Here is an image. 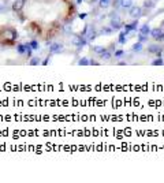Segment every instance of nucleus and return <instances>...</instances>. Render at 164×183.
Here are the masks:
<instances>
[{"instance_id":"12","label":"nucleus","mask_w":164,"mask_h":183,"mask_svg":"<svg viewBox=\"0 0 164 183\" xmlns=\"http://www.w3.org/2000/svg\"><path fill=\"white\" fill-rule=\"evenodd\" d=\"M111 1L112 0H98V6L100 8H108L111 6Z\"/></svg>"},{"instance_id":"10","label":"nucleus","mask_w":164,"mask_h":183,"mask_svg":"<svg viewBox=\"0 0 164 183\" xmlns=\"http://www.w3.org/2000/svg\"><path fill=\"white\" fill-rule=\"evenodd\" d=\"M120 7H122V8H130V7H133V0H120Z\"/></svg>"},{"instance_id":"23","label":"nucleus","mask_w":164,"mask_h":183,"mask_svg":"<svg viewBox=\"0 0 164 183\" xmlns=\"http://www.w3.org/2000/svg\"><path fill=\"white\" fill-rule=\"evenodd\" d=\"M123 55H124V52L122 51V49H118V51H115V59H120Z\"/></svg>"},{"instance_id":"4","label":"nucleus","mask_w":164,"mask_h":183,"mask_svg":"<svg viewBox=\"0 0 164 183\" xmlns=\"http://www.w3.org/2000/svg\"><path fill=\"white\" fill-rule=\"evenodd\" d=\"M64 51V47L60 42H53V44L49 45V52L51 54H62Z\"/></svg>"},{"instance_id":"14","label":"nucleus","mask_w":164,"mask_h":183,"mask_svg":"<svg viewBox=\"0 0 164 183\" xmlns=\"http://www.w3.org/2000/svg\"><path fill=\"white\" fill-rule=\"evenodd\" d=\"M100 56H101L103 60H110V59L112 58V54L108 51V49H105L104 52H101V54H100Z\"/></svg>"},{"instance_id":"25","label":"nucleus","mask_w":164,"mask_h":183,"mask_svg":"<svg viewBox=\"0 0 164 183\" xmlns=\"http://www.w3.org/2000/svg\"><path fill=\"white\" fill-rule=\"evenodd\" d=\"M138 38H140V42H144V41H148V36H147V34H141V33H140V36H138Z\"/></svg>"},{"instance_id":"13","label":"nucleus","mask_w":164,"mask_h":183,"mask_svg":"<svg viewBox=\"0 0 164 183\" xmlns=\"http://www.w3.org/2000/svg\"><path fill=\"white\" fill-rule=\"evenodd\" d=\"M140 33H141V34H149V33H151V27H149V25H142L141 27H140Z\"/></svg>"},{"instance_id":"30","label":"nucleus","mask_w":164,"mask_h":183,"mask_svg":"<svg viewBox=\"0 0 164 183\" xmlns=\"http://www.w3.org/2000/svg\"><path fill=\"white\" fill-rule=\"evenodd\" d=\"M48 63H49V58H48V59H45L44 62H43V64H48Z\"/></svg>"},{"instance_id":"6","label":"nucleus","mask_w":164,"mask_h":183,"mask_svg":"<svg viewBox=\"0 0 164 183\" xmlns=\"http://www.w3.org/2000/svg\"><path fill=\"white\" fill-rule=\"evenodd\" d=\"M25 3H26V0H14L13 3V11L15 13H19L21 10L25 7Z\"/></svg>"},{"instance_id":"22","label":"nucleus","mask_w":164,"mask_h":183,"mask_svg":"<svg viewBox=\"0 0 164 183\" xmlns=\"http://www.w3.org/2000/svg\"><path fill=\"white\" fill-rule=\"evenodd\" d=\"M152 64H153V66H161V64H164V60L161 58H157L152 62Z\"/></svg>"},{"instance_id":"3","label":"nucleus","mask_w":164,"mask_h":183,"mask_svg":"<svg viewBox=\"0 0 164 183\" xmlns=\"http://www.w3.org/2000/svg\"><path fill=\"white\" fill-rule=\"evenodd\" d=\"M144 15L142 14V8L141 7H137V6H133V7H130V17L134 19H140Z\"/></svg>"},{"instance_id":"27","label":"nucleus","mask_w":164,"mask_h":183,"mask_svg":"<svg viewBox=\"0 0 164 183\" xmlns=\"http://www.w3.org/2000/svg\"><path fill=\"white\" fill-rule=\"evenodd\" d=\"M89 64H92V66H97L98 62L97 60H94V59H92V60H89Z\"/></svg>"},{"instance_id":"28","label":"nucleus","mask_w":164,"mask_h":183,"mask_svg":"<svg viewBox=\"0 0 164 183\" xmlns=\"http://www.w3.org/2000/svg\"><path fill=\"white\" fill-rule=\"evenodd\" d=\"M7 10V7H6L4 4H0V13H3V11H6Z\"/></svg>"},{"instance_id":"2","label":"nucleus","mask_w":164,"mask_h":183,"mask_svg":"<svg viewBox=\"0 0 164 183\" xmlns=\"http://www.w3.org/2000/svg\"><path fill=\"white\" fill-rule=\"evenodd\" d=\"M71 42H73V45H75L78 48H82V47H85V45L88 44V40L85 38V36H74Z\"/></svg>"},{"instance_id":"29","label":"nucleus","mask_w":164,"mask_h":183,"mask_svg":"<svg viewBox=\"0 0 164 183\" xmlns=\"http://www.w3.org/2000/svg\"><path fill=\"white\" fill-rule=\"evenodd\" d=\"M80 18H81V19H85V18H86V14H85V13L80 14Z\"/></svg>"},{"instance_id":"24","label":"nucleus","mask_w":164,"mask_h":183,"mask_svg":"<svg viewBox=\"0 0 164 183\" xmlns=\"http://www.w3.org/2000/svg\"><path fill=\"white\" fill-rule=\"evenodd\" d=\"M111 31H112V27H103L100 33H101V34H108V33H111Z\"/></svg>"},{"instance_id":"9","label":"nucleus","mask_w":164,"mask_h":183,"mask_svg":"<svg viewBox=\"0 0 164 183\" xmlns=\"http://www.w3.org/2000/svg\"><path fill=\"white\" fill-rule=\"evenodd\" d=\"M161 47H160V45H149V47H148V51H149V52H151V54H160V52H161Z\"/></svg>"},{"instance_id":"32","label":"nucleus","mask_w":164,"mask_h":183,"mask_svg":"<svg viewBox=\"0 0 164 183\" xmlns=\"http://www.w3.org/2000/svg\"><path fill=\"white\" fill-rule=\"evenodd\" d=\"M90 1H92V3H93V1H96V0H90Z\"/></svg>"},{"instance_id":"26","label":"nucleus","mask_w":164,"mask_h":183,"mask_svg":"<svg viewBox=\"0 0 164 183\" xmlns=\"http://www.w3.org/2000/svg\"><path fill=\"white\" fill-rule=\"evenodd\" d=\"M112 4H114L115 8H118V7H120V0H114V1H112Z\"/></svg>"},{"instance_id":"7","label":"nucleus","mask_w":164,"mask_h":183,"mask_svg":"<svg viewBox=\"0 0 164 183\" xmlns=\"http://www.w3.org/2000/svg\"><path fill=\"white\" fill-rule=\"evenodd\" d=\"M110 25H111V27H112V29H115V30H120V29L123 27V25H122V22H120L119 17L111 18V22H110Z\"/></svg>"},{"instance_id":"15","label":"nucleus","mask_w":164,"mask_h":183,"mask_svg":"<svg viewBox=\"0 0 164 183\" xmlns=\"http://www.w3.org/2000/svg\"><path fill=\"white\" fill-rule=\"evenodd\" d=\"M142 49H144V48H142V42H140V41L135 42V44L131 47V51H133V52H141Z\"/></svg>"},{"instance_id":"21","label":"nucleus","mask_w":164,"mask_h":183,"mask_svg":"<svg viewBox=\"0 0 164 183\" xmlns=\"http://www.w3.org/2000/svg\"><path fill=\"white\" fill-rule=\"evenodd\" d=\"M78 64L80 66H89V59L88 58H81L78 60Z\"/></svg>"},{"instance_id":"1","label":"nucleus","mask_w":164,"mask_h":183,"mask_svg":"<svg viewBox=\"0 0 164 183\" xmlns=\"http://www.w3.org/2000/svg\"><path fill=\"white\" fill-rule=\"evenodd\" d=\"M3 37H4L7 41H15L18 38V31L14 29V27H6L4 31H3Z\"/></svg>"},{"instance_id":"8","label":"nucleus","mask_w":164,"mask_h":183,"mask_svg":"<svg viewBox=\"0 0 164 183\" xmlns=\"http://www.w3.org/2000/svg\"><path fill=\"white\" fill-rule=\"evenodd\" d=\"M137 25H138V19H135L134 22H131V23H129V25L124 26V31L129 33V31H131V30H135V29H137Z\"/></svg>"},{"instance_id":"18","label":"nucleus","mask_w":164,"mask_h":183,"mask_svg":"<svg viewBox=\"0 0 164 183\" xmlns=\"http://www.w3.org/2000/svg\"><path fill=\"white\" fill-rule=\"evenodd\" d=\"M29 45H30V48L33 49V51L40 49V44H38V41H36V40H31L30 42H29Z\"/></svg>"},{"instance_id":"11","label":"nucleus","mask_w":164,"mask_h":183,"mask_svg":"<svg viewBox=\"0 0 164 183\" xmlns=\"http://www.w3.org/2000/svg\"><path fill=\"white\" fill-rule=\"evenodd\" d=\"M144 7H145V8H155L156 0H145V1H144Z\"/></svg>"},{"instance_id":"19","label":"nucleus","mask_w":164,"mask_h":183,"mask_svg":"<svg viewBox=\"0 0 164 183\" xmlns=\"http://www.w3.org/2000/svg\"><path fill=\"white\" fill-rule=\"evenodd\" d=\"M126 36H127V33H126L124 30L119 34V42L120 44H126Z\"/></svg>"},{"instance_id":"16","label":"nucleus","mask_w":164,"mask_h":183,"mask_svg":"<svg viewBox=\"0 0 164 183\" xmlns=\"http://www.w3.org/2000/svg\"><path fill=\"white\" fill-rule=\"evenodd\" d=\"M17 51L19 55L26 54V45L25 44H17Z\"/></svg>"},{"instance_id":"17","label":"nucleus","mask_w":164,"mask_h":183,"mask_svg":"<svg viewBox=\"0 0 164 183\" xmlns=\"http://www.w3.org/2000/svg\"><path fill=\"white\" fill-rule=\"evenodd\" d=\"M92 49H93V52H96V54H98V55L105 51V48H104L103 45H93V47H92Z\"/></svg>"},{"instance_id":"20","label":"nucleus","mask_w":164,"mask_h":183,"mask_svg":"<svg viewBox=\"0 0 164 183\" xmlns=\"http://www.w3.org/2000/svg\"><path fill=\"white\" fill-rule=\"evenodd\" d=\"M40 63H41L40 58H33V56L30 58V64L31 66H37V64H40Z\"/></svg>"},{"instance_id":"33","label":"nucleus","mask_w":164,"mask_h":183,"mask_svg":"<svg viewBox=\"0 0 164 183\" xmlns=\"http://www.w3.org/2000/svg\"><path fill=\"white\" fill-rule=\"evenodd\" d=\"M163 26H164V21H163Z\"/></svg>"},{"instance_id":"5","label":"nucleus","mask_w":164,"mask_h":183,"mask_svg":"<svg viewBox=\"0 0 164 183\" xmlns=\"http://www.w3.org/2000/svg\"><path fill=\"white\" fill-rule=\"evenodd\" d=\"M151 36L153 37L156 41H163L164 40V33L161 31V29H159V27L152 29V30H151Z\"/></svg>"},{"instance_id":"31","label":"nucleus","mask_w":164,"mask_h":183,"mask_svg":"<svg viewBox=\"0 0 164 183\" xmlns=\"http://www.w3.org/2000/svg\"><path fill=\"white\" fill-rule=\"evenodd\" d=\"M82 1H84V0H77V3H78V4H81Z\"/></svg>"}]
</instances>
